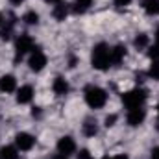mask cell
Listing matches in <instances>:
<instances>
[{
  "label": "cell",
  "instance_id": "obj_2",
  "mask_svg": "<svg viewBox=\"0 0 159 159\" xmlns=\"http://www.w3.org/2000/svg\"><path fill=\"white\" fill-rule=\"evenodd\" d=\"M83 96H85V104L91 107V109H102L106 104H107V91L98 87V85H87L85 91H83Z\"/></svg>",
  "mask_w": 159,
  "mask_h": 159
},
{
  "label": "cell",
  "instance_id": "obj_12",
  "mask_svg": "<svg viewBox=\"0 0 159 159\" xmlns=\"http://www.w3.org/2000/svg\"><path fill=\"white\" fill-rule=\"evenodd\" d=\"M69 89H70V85H69V81L63 78V76H56V78H54V81H52V91H54V94L65 96V94L69 93Z\"/></svg>",
  "mask_w": 159,
  "mask_h": 159
},
{
  "label": "cell",
  "instance_id": "obj_5",
  "mask_svg": "<svg viewBox=\"0 0 159 159\" xmlns=\"http://www.w3.org/2000/svg\"><path fill=\"white\" fill-rule=\"evenodd\" d=\"M46 63H48L46 54H44L41 48L35 46V48L30 52V56H28V67H30V70H32V72H41V70L46 67Z\"/></svg>",
  "mask_w": 159,
  "mask_h": 159
},
{
  "label": "cell",
  "instance_id": "obj_19",
  "mask_svg": "<svg viewBox=\"0 0 159 159\" xmlns=\"http://www.w3.org/2000/svg\"><path fill=\"white\" fill-rule=\"evenodd\" d=\"M143 9L148 15L157 17L159 15V0H143Z\"/></svg>",
  "mask_w": 159,
  "mask_h": 159
},
{
  "label": "cell",
  "instance_id": "obj_21",
  "mask_svg": "<svg viewBox=\"0 0 159 159\" xmlns=\"http://www.w3.org/2000/svg\"><path fill=\"white\" fill-rule=\"evenodd\" d=\"M148 76L152 80H156V81H159V59H154L152 61V65L148 69Z\"/></svg>",
  "mask_w": 159,
  "mask_h": 159
},
{
  "label": "cell",
  "instance_id": "obj_32",
  "mask_svg": "<svg viewBox=\"0 0 159 159\" xmlns=\"http://www.w3.org/2000/svg\"><path fill=\"white\" fill-rule=\"evenodd\" d=\"M46 4H57V2H61V0H44Z\"/></svg>",
  "mask_w": 159,
  "mask_h": 159
},
{
  "label": "cell",
  "instance_id": "obj_22",
  "mask_svg": "<svg viewBox=\"0 0 159 159\" xmlns=\"http://www.w3.org/2000/svg\"><path fill=\"white\" fill-rule=\"evenodd\" d=\"M117 120H119V115H117V113H111V115L106 117L104 124H106V128H113V126L117 124Z\"/></svg>",
  "mask_w": 159,
  "mask_h": 159
},
{
  "label": "cell",
  "instance_id": "obj_10",
  "mask_svg": "<svg viewBox=\"0 0 159 159\" xmlns=\"http://www.w3.org/2000/svg\"><path fill=\"white\" fill-rule=\"evenodd\" d=\"M69 13H70V4H67V2H57V4H54V7H52V17H54L57 22H63V20L69 17Z\"/></svg>",
  "mask_w": 159,
  "mask_h": 159
},
{
  "label": "cell",
  "instance_id": "obj_6",
  "mask_svg": "<svg viewBox=\"0 0 159 159\" xmlns=\"http://www.w3.org/2000/svg\"><path fill=\"white\" fill-rule=\"evenodd\" d=\"M35 137L28 131H19L15 135V146L19 148V152H30L34 146H35Z\"/></svg>",
  "mask_w": 159,
  "mask_h": 159
},
{
  "label": "cell",
  "instance_id": "obj_31",
  "mask_svg": "<svg viewBox=\"0 0 159 159\" xmlns=\"http://www.w3.org/2000/svg\"><path fill=\"white\" fill-rule=\"evenodd\" d=\"M156 44H159V28L156 30Z\"/></svg>",
  "mask_w": 159,
  "mask_h": 159
},
{
  "label": "cell",
  "instance_id": "obj_4",
  "mask_svg": "<svg viewBox=\"0 0 159 159\" xmlns=\"http://www.w3.org/2000/svg\"><path fill=\"white\" fill-rule=\"evenodd\" d=\"M35 48V43H34V37L28 35V34H20L17 41H15V57L17 59H22L26 54H30L32 50Z\"/></svg>",
  "mask_w": 159,
  "mask_h": 159
},
{
  "label": "cell",
  "instance_id": "obj_33",
  "mask_svg": "<svg viewBox=\"0 0 159 159\" xmlns=\"http://www.w3.org/2000/svg\"><path fill=\"white\" fill-rule=\"evenodd\" d=\"M4 20H6V19H4V15L0 13V28H2V24H4Z\"/></svg>",
  "mask_w": 159,
  "mask_h": 159
},
{
  "label": "cell",
  "instance_id": "obj_15",
  "mask_svg": "<svg viewBox=\"0 0 159 159\" xmlns=\"http://www.w3.org/2000/svg\"><path fill=\"white\" fill-rule=\"evenodd\" d=\"M91 6H93V0H74L70 4V11L76 15H83L91 9Z\"/></svg>",
  "mask_w": 159,
  "mask_h": 159
},
{
  "label": "cell",
  "instance_id": "obj_8",
  "mask_svg": "<svg viewBox=\"0 0 159 159\" xmlns=\"http://www.w3.org/2000/svg\"><path fill=\"white\" fill-rule=\"evenodd\" d=\"M57 152L59 154H65V156H72L76 152V141L70 135L59 137V141H57Z\"/></svg>",
  "mask_w": 159,
  "mask_h": 159
},
{
  "label": "cell",
  "instance_id": "obj_26",
  "mask_svg": "<svg viewBox=\"0 0 159 159\" xmlns=\"http://www.w3.org/2000/svg\"><path fill=\"white\" fill-rule=\"evenodd\" d=\"M102 159H129L128 157V154H117V156H106V157H102Z\"/></svg>",
  "mask_w": 159,
  "mask_h": 159
},
{
  "label": "cell",
  "instance_id": "obj_9",
  "mask_svg": "<svg viewBox=\"0 0 159 159\" xmlns=\"http://www.w3.org/2000/svg\"><path fill=\"white\" fill-rule=\"evenodd\" d=\"M34 94H35V91H34L32 85H20V87L17 89L15 100H17V104L24 106V104H30V102L34 100Z\"/></svg>",
  "mask_w": 159,
  "mask_h": 159
},
{
  "label": "cell",
  "instance_id": "obj_7",
  "mask_svg": "<svg viewBox=\"0 0 159 159\" xmlns=\"http://www.w3.org/2000/svg\"><path fill=\"white\" fill-rule=\"evenodd\" d=\"M144 119H146V109H144V106H143V107L128 109V113H126V122H128L131 128L141 126V124L144 122Z\"/></svg>",
  "mask_w": 159,
  "mask_h": 159
},
{
  "label": "cell",
  "instance_id": "obj_1",
  "mask_svg": "<svg viewBox=\"0 0 159 159\" xmlns=\"http://www.w3.org/2000/svg\"><path fill=\"white\" fill-rule=\"evenodd\" d=\"M91 65L93 69L104 72L111 67V46L106 43H98L91 50Z\"/></svg>",
  "mask_w": 159,
  "mask_h": 159
},
{
  "label": "cell",
  "instance_id": "obj_3",
  "mask_svg": "<svg viewBox=\"0 0 159 159\" xmlns=\"http://www.w3.org/2000/svg\"><path fill=\"white\" fill-rule=\"evenodd\" d=\"M148 98V93L143 89V87H135V89H129L126 93H122V104L126 109H133V107H143L144 102Z\"/></svg>",
  "mask_w": 159,
  "mask_h": 159
},
{
  "label": "cell",
  "instance_id": "obj_24",
  "mask_svg": "<svg viewBox=\"0 0 159 159\" xmlns=\"http://www.w3.org/2000/svg\"><path fill=\"white\" fill-rule=\"evenodd\" d=\"M76 159H94V156H93L89 150L83 148V150H80L78 154H76Z\"/></svg>",
  "mask_w": 159,
  "mask_h": 159
},
{
  "label": "cell",
  "instance_id": "obj_25",
  "mask_svg": "<svg viewBox=\"0 0 159 159\" xmlns=\"http://www.w3.org/2000/svg\"><path fill=\"white\" fill-rule=\"evenodd\" d=\"M150 159H159V146H154L150 150Z\"/></svg>",
  "mask_w": 159,
  "mask_h": 159
},
{
  "label": "cell",
  "instance_id": "obj_17",
  "mask_svg": "<svg viewBox=\"0 0 159 159\" xmlns=\"http://www.w3.org/2000/svg\"><path fill=\"white\" fill-rule=\"evenodd\" d=\"M133 46H135L137 50H144V48H148V46H150V35L144 34V32L137 34L135 39H133Z\"/></svg>",
  "mask_w": 159,
  "mask_h": 159
},
{
  "label": "cell",
  "instance_id": "obj_11",
  "mask_svg": "<svg viewBox=\"0 0 159 159\" xmlns=\"http://www.w3.org/2000/svg\"><path fill=\"white\" fill-rule=\"evenodd\" d=\"M15 91H17V78L13 74L0 76V93L9 94V93H15Z\"/></svg>",
  "mask_w": 159,
  "mask_h": 159
},
{
  "label": "cell",
  "instance_id": "obj_35",
  "mask_svg": "<svg viewBox=\"0 0 159 159\" xmlns=\"http://www.w3.org/2000/svg\"><path fill=\"white\" fill-rule=\"evenodd\" d=\"M157 117H159V104H157Z\"/></svg>",
  "mask_w": 159,
  "mask_h": 159
},
{
  "label": "cell",
  "instance_id": "obj_27",
  "mask_svg": "<svg viewBox=\"0 0 159 159\" xmlns=\"http://www.w3.org/2000/svg\"><path fill=\"white\" fill-rule=\"evenodd\" d=\"M41 115H43V113H41V107H34V109H32V117H34V119H41Z\"/></svg>",
  "mask_w": 159,
  "mask_h": 159
},
{
  "label": "cell",
  "instance_id": "obj_34",
  "mask_svg": "<svg viewBox=\"0 0 159 159\" xmlns=\"http://www.w3.org/2000/svg\"><path fill=\"white\" fill-rule=\"evenodd\" d=\"M156 129L159 131V119H157V122H156Z\"/></svg>",
  "mask_w": 159,
  "mask_h": 159
},
{
  "label": "cell",
  "instance_id": "obj_30",
  "mask_svg": "<svg viewBox=\"0 0 159 159\" xmlns=\"http://www.w3.org/2000/svg\"><path fill=\"white\" fill-rule=\"evenodd\" d=\"M9 4L11 6H20V4H24V0H9Z\"/></svg>",
  "mask_w": 159,
  "mask_h": 159
},
{
  "label": "cell",
  "instance_id": "obj_29",
  "mask_svg": "<svg viewBox=\"0 0 159 159\" xmlns=\"http://www.w3.org/2000/svg\"><path fill=\"white\" fill-rule=\"evenodd\" d=\"M129 2H131V0H115V4H117V6H128Z\"/></svg>",
  "mask_w": 159,
  "mask_h": 159
},
{
  "label": "cell",
  "instance_id": "obj_14",
  "mask_svg": "<svg viewBox=\"0 0 159 159\" xmlns=\"http://www.w3.org/2000/svg\"><path fill=\"white\" fill-rule=\"evenodd\" d=\"M81 133L85 137H94L98 133V122H96V119H85V122L81 124Z\"/></svg>",
  "mask_w": 159,
  "mask_h": 159
},
{
  "label": "cell",
  "instance_id": "obj_18",
  "mask_svg": "<svg viewBox=\"0 0 159 159\" xmlns=\"http://www.w3.org/2000/svg\"><path fill=\"white\" fill-rule=\"evenodd\" d=\"M0 159H19V148L17 146H2L0 148Z\"/></svg>",
  "mask_w": 159,
  "mask_h": 159
},
{
  "label": "cell",
  "instance_id": "obj_28",
  "mask_svg": "<svg viewBox=\"0 0 159 159\" xmlns=\"http://www.w3.org/2000/svg\"><path fill=\"white\" fill-rule=\"evenodd\" d=\"M50 159H69V156H65V154H54V156H50Z\"/></svg>",
  "mask_w": 159,
  "mask_h": 159
},
{
  "label": "cell",
  "instance_id": "obj_23",
  "mask_svg": "<svg viewBox=\"0 0 159 159\" xmlns=\"http://www.w3.org/2000/svg\"><path fill=\"white\" fill-rule=\"evenodd\" d=\"M148 57L154 61V59H159V44H154V46H148Z\"/></svg>",
  "mask_w": 159,
  "mask_h": 159
},
{
  "label": "cell",
  "instance_id": "obj_20",
  "mask_svg": "<svg viewBox=\"0 0 159 159\" xmlns=\"http://www.w3.org/2000/svg\"><path fill=\"white\" fill-rule=\"evenodd\" d=\"M22 22L28 24V26H37V24H39V13H37L35 9L26 11V13L22 15Z\"/></svg>",
  "mask_w": 159,
  "mask_h": 159
},
{
  "label": "cell",
  "instance_id": "obj_13",
  "mask_svg": "<svg viewBox=\"0 0 159 159\" xmlns=\"http://www.w3.org/2000/svg\"><path fill=\"white\" fill-rule=\"evenodd\" d=\"M126 56H128L126 46H122V44L111 46V65H120V63L126 59Z\"/></svg>",
  "mask_w": 159,
  "mask_h": 159
},
{
  "label": "cell",
  "instance_id": "obj_16",
  "mask_svg": "<svg viewBox=\"0 0 159 159\" xmlns=\"http://www.w3.org/2000/svg\"><path fill=\"white\" fill-rule=\"evenodd\" d=\"M13 30H15V17H11L9 20H4V24L0 28V39L9 41L11 35H13Z\"/></svg>",
  "mask_w": 159,
  "mask_h": 159
}]
</instances>
